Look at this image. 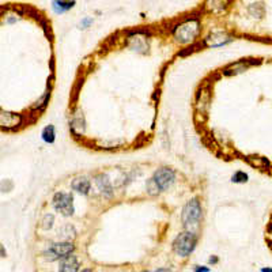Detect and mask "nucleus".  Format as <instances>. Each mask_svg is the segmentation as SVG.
<instances>
[{
	"label": "nucleus",
	"instance_id": "393cba45",
	"mask_svg": "<svg viewBox=\"0 0 272 272\" xmlns=\"http://www.w3.org/2000/svg\"><path fill=\"white\" fill-rule=\"evenodd\" d=\"M268 232L272 234V223H270V226H268Z\"/></svg>",
	"mask_w": 272,
	"mask_h": 272
},
{
	"label": "nucleus",
	"instance_id": "20e7f679",
	"mask_svg": "<svg viewBox=\"0 0 272 272\" xmlns=\"http://www.w3.org/2000/svg\"><path fill=\"white\" fill-rule=\"evenodd\" d=\"M200 218H201V206H200L199 200H189L185 206H184V208H182V214H181L182 225L185 226V227L198 225Z\"/></svg>",
	"mask_w": 272,
	"mask_h": 272
},
{
	"label": "nucleus",
	"instance_id": "0eeeda50",
	"mask_svg": "<svg viewBox=\"0 0 272 272\" xmlns=\"http://www.w3.org/2000/svg\"><path fill=\"white\" fill-rule=\"evenodd\" d=\"M208 104H210V89L208 86H203L196 95V112L199 116H206Z\"/></svg>",
	"mask_w": 272,
	"mask_h": 272
},
{
	"label": "nucleus",
	"instance_id": "f257e3e1",
	"mask_svg": "<svg viewBox=\"0 0 272 272\" xmlns=\"http://www.w3.org/2000/svg\"><path fill=\"white\" fill-rule=\"evenodd\" d=\"M200 33V23L198 19H188L174 29V38L181 44L192 42Z\"/></svg>",
	"mask_w": 272,
	"mask_h": 272
},
{
	"label": "nucleus",
	"instance_id": "5701e85b",
	"mask_svg": "<svg viewBox=\"0 0 272 272\" xmlns=\"http://www.w3.org/2000/svg\"><path fill=\"white\" fill-rule=\"evenodd\" d=\"M261 272H272V268H261Z\"/></svg>",
	"mask_w": 272,
	"mask_h": 272
},
{
	"label": "nucleus",
	"instance_id": "4be33fe9",
	"mask_svg": "<svg viewBox=\"0 0 272 272\" xmlns=\"http://www.w3.org/2000/svg\"><path fill=\"white\" fill-rule=\"evenodd\" d=\"M90 22H91V19H90V18H87V19L83 20V23H82V25H80V26H83V29H85V26H86V25H89V23H90Z\"/></svg>",
	"mask_w": 272,
	"mask_h": 272
},
{
	"label": "nucleus",
	"instance_id": "6ab92c4d",
	"mask_svg": "<svg viewBox=\"0 0 272 272\" xmlns=\"http://www.w3.org/2000/svg\"><path fill=\"white\" fill-rule=\"evenodd\" d=\"M193 272H210V268H208V267L195 266V270H193Z\"/></svg>",
	"mask_w": 272,
	"mask_h": 272
},
{
	"label": "nucleus",
	"instance_id": "412c9836",
	"mask_svg": "<svg viewBox=\"0 0 272 272\" xmlns=\"http://www.w3.org/2000/svg\"><path fill=\"white\" fill-rule=\"evenodd\" d=\"M208 261H210V264H217V263H218V257H217V256H213V257H210Z\"/></svg>",
	"mask_w": 272,
	"mask_h": 272
},
{
	"label": "nucleus",
	"instance_id": "dca6fc26",
	"mask_svg": "<svg viewBox=\"0 0 272 272\" xmlns=\"http://www.w3.org/2000/svg\"><path fill=\"white\" fill-rule=\"evenodd\" d=\"M233 182H246L248 181V174L244 172H237L234 173V176L232 177Z\"/></svg>",
	"mask_w": 272,
	"mask_h": 272
},
{
	"label": "nucleus",
	"instance_id": "39448f33",
	"mask_svg": "<svg viewBox=\"0 0 272 272\" xmlns=\"http://www.w3.org/2000/svg\"><path fill=\"white\" fill-rule=\"evenodd\" d=\"M75 246L73 242L70 241H64V242H57V244H52L44 252V257L49 261H54V260L64 259L67 256H70L73 252Z\"/></svg>",
	"mask_w": 272,
	"mask_h": 272
},
{
	"label": "nucleus",
	"instance_id": "ddd939ff",
	"mask_svg": "<svg viewBox=\"0 0 272 272\" xmlns=\"http://www.w3.org/2000/svg\"><path fill=\"white\" fill-rule=\"evenodd\" d=\"M249 163L252 166H256V167H268L270 162L263 158V157H254V155H251V157H246L245 158Z\"/></svg>",
	"mask_w": 272,
	"mask_h": 272
},
{
	"label": "nucleus",
	"instance_id": "9b49d317",
	"mask_svg": "<svg viewBox=\"0 0 272 272\" xmlns=\"http://www.w3.org/2000/svg\"><path fill=\"white\" fill-rule=\"evenodd\" d=\"M71 186H73V191L82 193V195H87L90 191V181L86 177H78V179L73 180Z\"/></svg>",
	"mask_w": 272,
	"mask_h": 272
},
{
	"label": "nucleus",
	"instance_id": "6e6552de",
	"mask_svg": "<svg viewBox=\"0 0 272 272\" xmlns=\"http://www.w3.org/2000/svg\"><path fill=\"white\" fill-rule=\"evenodd\" d=\"M20 121H22V117L17 113L1 112V116H0V124H1L3 129L17 128L18 126H20Z\"/></svg>",
	"mask_w": 272,
	"mask_h": 272
},
{
	"label": "nucleus",
	"instance_id": "f3484780",
	"mask_svg": "<svg viewBox=\"0 0 272 272\" xmlns=\"http://www.w3.org/2000/svg\"><path fill=\"white\" fill-rule=\"evenodd\" d=\"M42 229H51L52 226H54V215H45V218H44V220H42Z\"/></svg>",
	"mask_w": 272,
	"mask_h": 272
},
{
	"label": "nucleus",
	"instance_id": "423d86ee",
	"mask_svg": "<svg viewBox=\"0 0 272 272\" xmlns=\"http://www.w3.org/2000/svg\"><path fill=\"white\" fill-rule=\"evenodd\" d=\"M52 204L56 211H59L66 217H70L73 214V198L71 193L57 192L54 196Z\"/></svg>",
	"mask_w": 272,
	"mask_h": 272
},
{
	"label": "nucleus",
	"instance_id": "f8f14e48",
	"mask_svg": "<svg viewBox=\"0 0 272 272\" xmlns=\"http://www.w3.org/2000/svg\"><path fill=\"white\" fill-rule=\"evenodd\" d=\"M246 67H248V64H246L245 61L234 63V64H232V66H229L226 68L225 71H223V75H226V76H232L234 73H242V71H245Z\"/></svg>",
	"mask_w": 272,
	"mask_h": 272
},
{
	"label": "nucleus",
	"instance_id": "9d476101",
	"mask_svg": "<svg viewBox=\"0 0 272 272\" xmlns=\"http://www.w3.org/2000/svg\"><path fill=\"white\" fill-rule=\"evenodd\" d=\"M95 182H97V186L100 188L101 192L104 193L105 196H112V184H110V181H109V179H108L107 176H104V174L97 176V177H95Z\"/></svg>",
	"mask_w": 272,
	"mask_h": 272
},
{
	"label": "nucleus",
	"instance_id": "b1692460",
	"mask_svg": "<svg viewBox=\"0 0 272 272\" xmlns=\"http://www.w3.org/2000/svg\"><path fill=\"white\" fill-rule=\"evenodd\" d=\"M80 272H93V271H91L90 268H85V270H82V271H80Z\"/></svg>",
	"mask_w": 272,
	"mask_h": 272
},
{
	"label": "nucleus",
	"instance_id": "7ed1b4c3",
	"mask_svg": "<svg viewBox=\"0 0 272 272\" xmlns=\"http://www.w3.org/2000/svg\"><path fill=\"white\" fill-rule=\"evenodd\" d=\"M174 180H176V174H174L172 169L161 167V169H158L155 172L153 179L150 180L148 189L151 191V193H154V191H165V189L173 185Z\"/></svg>",
	"mask_w": 272,
	"mask_h": 272
},
{
	"label": "nucleus",
	"instance_id": "1a4fd4ad",
	"mask_svg": "<svg viewBox=\"0 0 272 272\" xmlns=\"http://www.w3.org/2000/svg\"><path fill=\"white\" fill-rule=\"evenodd\" d=\"M79 260L76 256L70 254L60 261L59 272H79Z\"/></svg>",
	"mask_w": 272,
	"mask_h": 272
},
{
	"label": "nucleus",
	"instance_id": "a211bd4d",
	"mask_svg": "<svg viewBox=\"0 0 272 272\" xmlns=\"http://www.w3.org/2000/svg\"><path fill=\"white\" fill-rule=\"evenodd\" d=\"M49 97H51V93L45 94V95H44V97H42V98H41V100H40V102H37V105H36V107H33V109H38V108H44V107H45V105H47L45 102H47Z\"/></svg>",
	"mask_w": 272,
	"mask_h": 272
},
{
	"label": "nucleus",
	"instance_id": "aec40b11",
	"mask_svg": "<svg viewBox=\"0 0 272 272\" xmlns=\"http://www.w3.org/2000/svg\"><path fill=\"white\" fill-rule=\"evenodd\" d=\"M145 272H173L169 268H160V270H154V271H145Z\"/></svg>",
	"mask_w": 272,
	"mask_h": 272
},
{
	"label": "nucleus",
	"instance_id": "f03ea898",
	"mask_svg": "<svg viewBox=\"0 0 272 272\" xmlns=\"http://www.w3.org/2000/svg\"><path fill=\"white\" fill-rule=\"evenodd\" d=\"M196 242H198L196 234L191 232L181 233L173 241V251L176 254H179L180 257H186L193 252Z\"/></svg>",
	"mask_w": 272,
	"mask_h": 272
},
{
	"label": "nucleus",
	"instance_id": "2eb2a0df",
	"mask_svg": "<svg viewBox=\"0 0 272 272\" xmlns=\"http://www.w3.org/2000/svg\"><path fill=\"white\" fill-rule=\"evenodd\" d=\"M75 6V1H54V8L57 13H63Z\"/></svg>",
	"mask_w": 272,
	"mask_h": 272
},
{
	"label": "nucleus",
	"instance_id": "4468645a",
	"mask_svg": "<svg viewBox=\"0 0 272 272\" xmlns=\"http://www.w3.org/2000/svg\"><path fill=\"white\" fill-rule=\"evenodd\" d=\"M54 136H56V133H54V126H48L44 128V131H42V139H44L45 143H54Z\"/></svg>",
	"mask_w": 272,
	"mask_h": 272
}]
</instances>
